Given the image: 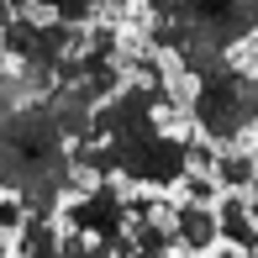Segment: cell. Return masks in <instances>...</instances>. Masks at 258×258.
I'll return each mask as SVG.
<instances>
[{"mask_svg": "<svg viewBox=\"0 0 258 258\" xmlns=\"http://www.w3.org/2000/svg\"><path fill=\"white\" fill-rule=\"evenodd\" d=\"M79 184L69 137L58 132L48 105H6L0 111V190L16 195L21 211L53 216L63 195Z\"/></svg>", "mask_w": 258, "mask_h": 258, "instance_id": "6da1fadb", "label": "cell"}, {"mask_svg": "<svg viewBox=\"0 0 258 258\" xmlns=\"http://www.w3.org/2000/svg\"><path fill=\"white\" fill-rule=\"evenodd\" d=\"M148 37L184 74H206L258 32L248 0H148Z\"/></svg>", "mask_w": 258, "mask_h": 258, "instance_id": "7a4b0ae2", "label": "cell"}, {"mask_svg": "<svg viewBox=\"0 0 258 258\" xmlns=\"http://www.w3.org/2000/svg\"><path fill=\"white\" fill-rule=\"evenodd\" d=\"M190 116L211 143H242L258 126V74L232 63V58H221L216 69L195 74Z\"/></svg>", "mask_w": 258, "mask_h": 258, "instance_id": "3957f363", "label": "cell"}, {"mask_svg": "<svg viewBox=\"0 0 258 258\" xmlns=\"http://www.w3.org/2000/svg\"><path fill=\"white\" fill-rule=\"evenodd\" d=\"M85 42V27L74 21H37L32 11H16V16L0 27V53H11L21 63V90H48L53 69L63 63V53H74Z\"/></svg>", "mask_w": 258, "mask_h": 258, "instance_id": "277c9868", "label": "cell"}, {"mask_svg": "<svg viewBox=\"0 0 258 258\" xmlns=\"http://www.w3.org/2000/svg\"><path fill=\"white\" fill-rule=\"evenodd\" d=\"M63 221L74 232H95V253H132V237H126V195L111 184V174H100L74 206H63Z\"/></svg>", "mask_w": 258, "mask_h": 258, "instance_id": "5b68a950", "label": "cell"}, {"mask_svg": "<svg viewBox=\"0 0 258 258\" xmlns=\"http://www.w3.org/2000/svg\"><path fill=\"white\" fill-rule=\"evenodd\" d=\"M169 221H174V248L184 253H206L216 242V211L206 201H184L179 211H169Z\"/></svg>", "mask_w": 258, "mask_h": 258, "instance_id": "8992f818", "label": "cell"}, {"mask_svg": "<svg viewBox=\"0 0 258 258\" xmlns=\"http://www.w3.org/2000/svg\"><path fill=\"white\" fill-rule=\"evenodd\" d=\"M216 237H227L237 253H258V221H253L248 201H242V190L216 206Z\"/></svg>", "mask_w": 258, "mask_h": 258, "instance_id": "52a82bcc", "label": "cell"}, {"mask_svg": "<svg viewBox=\"0 0 258 258\" xmlns=\"http://www.w3.org/2000/svg\"><path fill=\"white\" fill-rule=\"evenodd\" d=\"M16 232H21L16 253H58V227H53V216H42V211H27Z\"/></svg>", "mask_w": 258, "mask_h": 258, "instance_id": "ba28073f", "label": "cell"}, {"mask_svg": "<svg viewBox=\"0 0 258 258\" xmlns=\"http://www.w3.org/2000/svg\"><path fill=\"white\" fill-rule=\"evenodd\" d=\"M211 169H216L221 190H248L253 174H258V158L253 153H221V158H211Z\"/></svg>", "mask_w": 258, "mask_h": 258, "instance_id": "9c48e42d", "label": "cell"}, {"mask_svg": "<svg viewBox=\"0 0 258 258\" xmlns=\"http://www.w3.org/2000/svg\"><path fill=\"white\" fill-rule=\"evenodd\" d=\"M32 6L53 11L58 21H74V27H85V21L95 16V0H32Z\"/></svg>", "mask_w": 258, "mask_h": 258, "instance_id": "30bf717a", "label": "cell"}, {"mask_svg": "<svg viewBox=\"0 0 258 258\" xmlns=\"http://www.w3.org/2000/svg\"><path fill=\"white\" fill-rule=\"evenodd\" d=\"M179 184H184V195H190V201H216V190H221V184H216V174H195V169H184L179 174Z\"/></svg>", "mask_w": 258, "mask_h": 258, "instance_id": "8fae6325", "label": "cell"}, {"mask_svg": "<svg viewBox=\"0 0 258 258\" xmlns=\"http://www.w3.org/2000/svg\"><path fill=\"white\" fill-rule=\"evenodd\" d=\"M21 216H27V211H21L16 195H0V232H16V227H21Z\"/></svg>", "mask_w": 258, "mask_h": 258, "instance_id": "7c38bea8", "label": "cell"}, {"mask_svg": "<svg viewBox=\"0 0 258 258\" xmlns=\"http://www.w3.org/2000/svg\"><path fill=\"white\" fill-rule=\"evenodd\" d=\"M16 95H21V79H11L6 69H0V111H6V105H16Z\"/></svg>", "mask_w": 258, "mask_h": 258, "instance_id": "4fadbf2b", "label": "cell"}, {"mask_svg": "<svg viewBox=\"0 0 258 258\" xmlns=\"http://www.w3.org/2000/svg\"><path fill=\"white\" fill-rule=\"evenodd\" d=\"M248 11H253V21H258V0H248Z\"/></svg>", "mask_w": 258, "mask_h": 258, "instance_id": "5bb4252c", "label": "cell"}]
</instances>
